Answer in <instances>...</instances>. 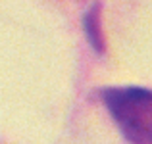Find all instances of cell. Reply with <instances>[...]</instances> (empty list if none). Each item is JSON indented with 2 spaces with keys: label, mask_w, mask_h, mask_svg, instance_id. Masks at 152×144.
<instances>
[{
  "label": "cell",
  "mask_w": 152,
  "mask_h": 144,
  "mask_svg": "<svg viewBox=\"0 0 152 144\" xmlns=\"http://www.w3.org/2000/svg\"><path fill=\"white\" fill-rule=\"evenodd\" d=\"M102 100L127 140L152 144V90L139 87L106 89Z\"/></svg>",
  "instance_id": "obj_1"
},
{
  "label": "cell",
  "mask_w": 152,
  "mask_h": 144,
  "mask_svg": "<svg viewBox=\"0 0 152 144\" xmlns=\"http://www.w3.org/2000/svg\"><path fill=\"white\" fill-rule=\"evenodd\" d=\"M85 29L87 35H89V41L91 44L96 48L98 52H102V33H100V21H98V6L94 4V8H91V12L87 14L85 17Z\"/></svg>",
  "instance_id": "obj_2"
}]
</instances>
